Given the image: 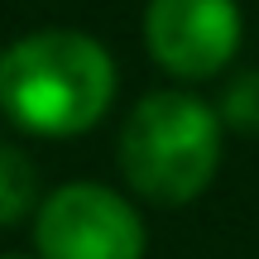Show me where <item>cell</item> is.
I'll return each mask as SVG.
<instances>
[{
    "label": "cell",
    "instance_id": "cell-7",
    "mask_svg": "<svg viewBox=\"0 0 259 259\" xmlns=\"http://www.w3.org/2000/svg\"><path fill=\"white\" fill-rule=\"evenodd\" d=\"M10 259H19V254H10Z\"/></svg>",
    "mask_w": 259,
    "mask_h": 259
},
{
    "label": "cell",
    "instance_id": "cell-4",
    "mask_svg": "<svg viewBox=\"0 0 259 259\" xmlns=\"http://www.w3.org/2000/svg\"><path fill=\"white\" fill-rule=\"evenodd\" d=\"M149 53L173 77H216L240 48L235 0H149Z\"/></svg>",
    "mask_w": 259,
    "mask_h": 259
},
{
    "label": "cell",
    "instance_id": "cell-1",
    "mask_svg": "<svg viewBox=\"0 0 259 259\" xmlns=\"http://www.w3.org/2000/svg\"><path fill=\"white\" fill-rule=\"evenodd\" d=\"M115 96V63L77 29H44L0 53V111L29 135H82Z\"/></svg>",
    "mask_w": 259,
    "mask_h": 259
},
{
    "label": "cell",
    "instance_id": "cell-3",
    "mask_svg": "<svg viewBox=\"0 0 259 259\" xmlns=\"http://www.w3.org/2000/svg\"><path fill=\"white\" fill-rule=\"evenodd\" d=\"M34 245L44 259H144V221L111 187L67 183L38 206Z\"/></svg>",
    "mask_w": 259,
    "mask_h": 259
},
{
    "label": "cell",
    "instance_id": "cell-6",
    "mask_svg": "<svg viewBox=\"0 0 259 259\" xmlns=\"http://www.w3.org/2000/svg\"><path fill=\"white\" fill-rule=\"evenodd\" d=\"M221 120L245 130V135H259V72H240L221 96Z\"/></svg>",
    "mask_w": 259,
    "mask_h": 259
},
{
    "label": "cell",
    "instance_id": "cell-2",
    "mask_svg": "<svg viewBox=\"0 0 259 259\" xmlns=\"http://www.w3.org/2000/svg\"><path fill=\"white\" fill-rule=\"evenodd\" d=\"M221 163V120L206 101L154 92L130 111L120 130V168L135 192L158 206H183L206 192Z\"/></svg>",
    "mask_w": 259,
    "mask_h": 259
},
{
    "label": "cell",
    "instance_id": "cell-5",
    "mask_svg": "<svg viewBox=\"0 0 259 259\" xmlns=\"http://www.w3.org/2000/svg\"><path fill=\"white\" fill-rule=\"evenodd\" d=\"M34 197H38V178L34 163H29L19 149L0 144V226H15L34 211Z\"/></svg>",
    "mask_w": 259,
    "mask_h": 259
}]
</instances>
